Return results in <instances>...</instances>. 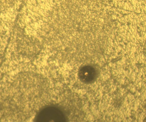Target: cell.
<instances>
[{
	"label": "cell",
	"mask_w": 146,
	"mask_h": 122,
	"mask_svg": "<svg viewBox=\"0 0 146 122\" xmlns=\"http://www.w3.org/2000/svg\"><path fill=\"white\" fill-rule=\"evenodd\" d=\"M79 76L83 81L88 82H91L95 79L96 75V71L93 67L86 66L80 70Z\"/></svg>",
	"instance_id": "obj_1"
},
{
	"label": "cell",
	"mask_w": 146,
	"mask_h": 122,
	"mask_svg": "<svg viewBox=\"0 0 146 122\" xmlns=\"http://www.w3.org/2000/svg\"><path fill=\"white\" fill-rule=\"evenodd\" d=\"M136 48L135 46H133L130 49L131 51H132L134 52L136 51Z\"/></svg>",
	"instance_id": "obj_2"
},
{
	"label": "cell",
	"mask_w": 146,
	"mask_h": 122,
	"mask_svg": "<svg viewBox=\"0 0 146 122\" xmlns=\"http://www.w3.org/2000/svg\"><path fill=\"white\" fill-rule=\"evenodd\" d=\"M136 60H138V59H139V57L138 56H137L136 57Z\"/></svg>",
	"instance_id": "obj_3"
}]
</instances>
